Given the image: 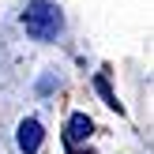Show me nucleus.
Here are the masks:
<instances>
[{
    "label": "nucleus",
    "mask_w": 154,
    "mask_h": 154,
    "mask_svg": "<svg viewBox=\"0 0 154 154\" xmlns=\"http://www.w3.org/2000/svg\"><path fill=\"white\" fill-rule=\"evenodd\" d=\"M23 26H26V34L34 38V42H53V38L64 30V15H60V8L49 4V0H34V4H26V11H23Z\"/></svg>",
    "instance_id": "nucleus-1"
},
{
    "label": "nucleus",
    "mask_w": 154,
    "mask_h": 154,
    "mask_svg": "<svg viewBox=\"0 0 154 154\" xmlns=\"http://www.w3.org/2000/svg\"><path fill=\"white\" fill-rule=\"evenodd\" d=\"M94 87H98V94L105 98V105H113V109L120 113V102H117V94L109 90V83H105V75H98V79H94Z\"/></svg>",
    "instance_id": "nucleus-4"
},
{
    "label": "nucleus",
    "mask_w": 154,
    "mask_h": 154,
    "mask_svg": "<svg viewBox=\"0 0 154 154\" xmlns=\"http://www.w3.org/2000/svg\"><path fill=\"white\" fill-rule=\"evenodd\" d=\"M90 132H94V124H90L87 113H72L68 117V128H64V143L68 147H79V143L90 139Z\"/></svg>",
    "instance_id": "nucleus-3"
},
{
    "label": "nucleus",
    "mask_w": 154,
    "mask_h": 154,
    "mask_svg": "<svg viewBox=\"0 0 154 154\" xmlns=\"http://www.w3.org/2000/svg\"><path fill=\"white\" fill-rule=\"evenodd\" d=\"M42 139H45V132H42V124H38L34 117H26L19 124V132H15V143H19L23 154H34L38 147H42Z\"/></svg>",
    "instance_id": "nucleus-2"
}]
</instances>
